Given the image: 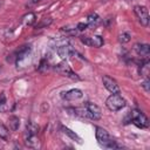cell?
<instances>
[{
  "label": "cell",
  "instance_id": "6da1fadb",
  "mask_svg": "<svg viewBox=\"0 0 150 150\" xmlns=\"http://www.w3.org/2000/svg\"><path fill=\"white\" fill-rule=\"evenodd\" d=\"M95 137H96V141L105 146V148H109V149H114V148H120V145L112 141L108 134V131L105 129H103L102 127H96V131H95Z\"/></svg>",
  "mask_w": 150,
  "mask_h": 150
},
{
  "label": "cell",
  "instance_id": "7a4b0ae2",
  "mask_svg": "<svg viewBox=\"0 0 150 150\" xmlns=\"http://www.w3.org/2000/svg\"><path fill=\"white\" fill-rule=\"evenodd\" d=\"M105 105L110 111H118L125 107V100L120 95V93L111 94L105 100Z\"/></svg>",
  "mask_w": 150,
  "mask_h": 150
},
{
  "label": "cell",
  "instance_id": "3957f363",
  "mask_svg": "<svg viewBox=\"0 0 150 150\" xmlns=\"http://www.w3.org/2000/svg\"><path fill=\"white\" fill-rule=\"evenodd\" d=\"M129 117H130V122L132 124H135L136 127L141 128V129H144L149 125V121H148V117L139 110L137 109H134L130 111L129 114Z\"/></svg>",
  "mask_w": 150,
  "mask_h": 150
},
{
  "label": "cell",
  "instance_id": "277c9868",
  "mask_svg": "<svg viewBox=\"0 0 150 150\" xmlns=\"http://www.w3.org/2000/svg\"><path fill=\"white\" fill-rule=\"evenodd\" d=\"M134 13L135 15L137 16L139 23L144 27H146L149 25V12H148V8L145 6H141V5H137L134 7Z\"/></svg>",
  "mask_w": 150,
  "mask_h": 150
},
{
  "label": "cell",
  "instance_id": "5b68a950",
  "mask_svg": "<svg viewBox=\"0 0 150 150\" xmlns=\"http://www.w3.org/2000/svg\"><path fill=\"white\" fill-rule=\"evenodd\" d=\"M87 110V115H88V118L90 120H94V121H97L101 118L102 116V112H101V108L95 104V103H91V102H86L84 105H83Z\"/></svg>",
  "mask_w": 150,
  "mask_h": 150
},
{
  "label": "cell",
  "instance_id": "8992f818",
  "mask_svg": "<svg viewBox=\"0 0 150 150\" xmlns=\"http://www.w3.org/2000/svg\"><path fill=\"white\" fill-rule=\"evenodd\" d=\"M55 70H56L59 74H61V75H63V76H67V77H69V79H71V80H80V77L71 70V68H70L66 62H61V63L56 64V66H55Z\"/></svg>",
  "mask_w": 150,
  "mask_h": 150
},
{
  "label": "cell",
  "instance_id": "52a82bcc",
  "mask_svg": "<svg viewBox=\"0 0 150 150\" xmlns=\"http://www.w3.org/2000/svg\"><path fill=\"white\" fill-rule=\"evenodd\" d=\"M81 42L84 43L86 46H89V47H95V48H98L103 45V38L100 36V35H94V36H81L80 38Z\"/></svg>",
  "mask_w": 150,
  "mask_h": 150
},
{
  "label": "cell",
  "instance_id": "ba28073f",
  "mask_svg": "<svg viewBox=\"0 0 150 150\" xmlns=\"http://www.w3.org/2000/svg\"><path fill=\"white\" fill-rule=\"evenodd\" d=\"M102 81H103V84H104V87H105V89H107L108 91H110L111 94H117V93H120V87H118L117 82H116L112 77H110L109 75H104V76L102 77Z\"/></svg>",
  "mask_w": 150,
  "mask_h": 150
},
{
  "label": "cell",
  "instance_id": "9c48e42d",
  "mask_svg": "<svg viewBox=\"0 0 150 150\" xmlns=\"http://www.w3.org/2000/svg\"><path fill=\"white\" fill-rule=\"evenodd\" d=\"M83 96V93L82 90L77 89V88H74V89H69L67 91H63L61 93V97L66 101H75V100H80L82 98Z\"/></svg>",
  "mask_w": 150,
  "mask_h": 150
},
{
  "label": "cell",
  "instance_id": "30bf717a",
  "mask_svg": "<svg viewBox=\"0 0 150 150\" xmlns=\"http://www.w3.org/2000/svg\"><path fill=\"white\" fill-rule=\"evenodd\" d=\"M135 52L137 53L138 56H141L143 60H148L150 55V47L148 43H136L134 46Z\"/></svg>",
  "mask_w": 150,
  "mask_h": 150
},
{
  "label": "cell",
  "instance_id": "8fae6325",
  "mask_svg": "<svg viewBox=\"0 0 150 150\" xmlns=\"http://www.w3.org/2000/svg\"><path fill=\"white\" fill-rule=\"evenodd\" d=\"M56 53L59 54V56L62 59V60H66L67 57H69L71 54H74V50L73 48L69 46V45H61V46H57L56 48Z\"/></svg>",
  "mask_w": 150,
  "mask_h": 150
},
{
  "label": "cell",
  "instance_id": "7c38bea8",
  "mask_svg": "<svg viewBox=\"0 0 150 150\" xmlns=\"http://www.w3.org/2000/svg\"><path fill=\"white\" fill-rule=\"evenodd\" d=\"M61 130H62V132L64 134V135H67L69 138H71L73 141H76L77 143H82V139H81V137L77 135V134H75V131H73V130H70L69 128H67V127H61Z\"/></svg>",
  "mask_w": 150,
  "mask_h": 150
},
{
  "label": "cell",
  "instance_id": "4fadbf2b",
  "mask_svg": "<svg viewBox=\"0 0 150 150\" xmlns=\"http://www.w3.org/2000/svg\"><path fill=\"white\" fill-rule=\"evenodd\" d=\"M25 144L29 148H38L39 146V138L36 137V135H27Z\"/></svg>",
  "mask_w": 150,
  "mask_h": 150
},
{
  "label": "cell",
  "instance_id": "5bb4252c",
  "mask_svg": "<svg viewBox=\"0 0 150 150\" xmlns=\"http://www.w3.org/2000/svg\"><path fill=\"white\" fill-rule=\"evenodd\" d=\"M98 22H100V16L96 13H90L87 16V25H88V27H95V26H97Z\"/></svg>",
  "mask_w": 150,
  "mask_h": 150
},
{
  "label": "cell",
  "instance_id": "9a60e30c",
  "mask_svg": "<svg viewBox=\"0 0 150 150\" xmlns=\"http://www.w3.org/2000/svg\"><path fill=\"white\" fill-rule=\"evenodd\" d=\"M8 123H9V129L12 130V131H15V130H18L19 129V127H20V118L18 117V116H11L9 118H8Z\"/></svg>",
  "mask_w": 150,
  "mask_h": 150
},
{
  "label": "cell",
  "instance_id": "2e32d148",
  "mask_svg": "<svg viewBox=\"0 0 150 150\" xmlns=\"http://www.w3.org/2000/svg\"><path fill=\"white\" fill-rule=\"evenodd\" d=\"M39 132V125L34 122H28L26 124V134L27 135H38Z\"/></svg>",
  "mask_w": 150,
  "mask_h": 150
},
{
  "label": "cell",
  "instance_id": "e0dca14e",
  "mask_svg": "<svg viewBox=\"0 0 150 150\" xmlns=\"http://www.w3.org/2000/svg\"><path fill=\"white\" fill-rule=\"evenodd\" d=\"M35 20H36V16H35L34 13H27L26 15L22 16V23L26 25V26L33 25L35 22Z\"/></svg>",
  "mask_w": 150,
  "mask_h": 150
},
{
  "label": "cell",
  "instance_id": "ac0fdd59",
  "mask_svg": "<svg viewBox=\"0 0 150 150\" xmlns=\"http://www.w3.org/2000/svg\"><path fill=\"white\" fill-rule=\"evenodd\" d=\"M0 138L4 141H7L9 138V130L4 123H0Z\"/></svg>",
  "mask_w": 150,
  "mask_h": 150
},
{
  "label": "cell",
  "instance_id": "d6986e66",
  "mask_svg": "<svg viewBox=\"0 0 150 150\" xmlns=\"http://www.w3.org/2000/svg\"><path fill=\"white\" fill-rule=\"evenodd\" d=\"M8 110V104H7V98L5 93L0 95V112H6Z\"/></svg>",
  "mask_w": 150,
  "mask_h": 150
},
{
  "label": "cell",
  "instance_id": "ffe728a7",
  "mask_svg": "<svg viewBox=\"0 0 150 150\" xmlns=\"http://www.w3.org/2000/svg\"><path fill=\"white\" fill-rule=\"evenodd\" d=\"M130 38H131V35H130L129 33L124 32V33H122V34L118 35V41H120L121 43H127V42L130 41Z\"/></svg>",
  "mask_w": 150,
  "mask_h": 150
},
{
  "label": "cell",
  "instance_id": "44dd1931",
  "mask_svg": "<svg viewBox=\"0 0 150 150\" xmlns=\"http://www.w3.org/2000/svg\"><path fill=\"white\" fill-rule=\"evenodd\" d=\"M50 22H52V19H50V18H48V20H47V19H43L40 23L36 25V28H41V27H43V26H48Z\"/></svg>",
  "mask_w": 150,
  "mask_h": 150
},
{
  "label": "cell",
  "instance_id": "7402d4cb",
  "mask_svg": "<svg viewBox=\"0 0 150 150\" xmlns=\"http://www.w3.org/2000/svg\"><path fill=\"white\" fill-rule=\"evenodd\" d=\"M143 88H144V90L148 93L149 91V80H148V77H145V80L142 82V84H141Z\"/></svg>",
  "mask_w": 150,
  "mask_h": 150
},
{
  "label": "cell",
  "instance_id": "603a6c76",
  "mask_svg": "<svg viewBox=\"0 0 150 150\" xmlns=\"http://www.w3.org/2000/svg\"><path fill=\"white\" fill-rule=\"evenodd\" d=\"M87 27H88V25H87V23H83V22H80V23H77V26H76V28H77L79 30H84Z\"/></svg>",
  "mask_w": 150,
  "mask_h": 150
},
{
  "label": "cell",
  "instance_id": "cb8c5ba5",
  "mask_svg": "<svg viewBox=\"0 0 150 150\" xmlns=\"http://www.w3.org/2000/svg\"><path fill=\"white\" fill-rule=\"evenodd\" d=\"M41 0H30V4H39Z\"/></svg>",
  "mask_w": 150,
  "mask_h": 150
},
{
  "label": "cell",
  "instance_id": "d4e9b609",
  "mask_svg": "<svg viewBox=\"0 0 150 150\" xmlns=\"http://www.w3.org/2000/svg\"><path fill=\"white\" fill-rule=\"evenodd\" d=\"M1 5H2V2H1V1H0V7H1Z\"/></svg>",
  "mask_w": 150,
  "mask_h": 150
},
{
  "label": "cell",
  "instance_id": "484cf974",
  "mask_svg": "<svg viewBox=\"0 0 150 150\" xmlns=\"http://www.w3.org/2000/svg\"><path fill=\"white\" fill-rule=\"evenodd\" d=\"M0 69H1V64H0Z\"/></svg>",
  "mask_w": 150,
  "mask_h": 150
}]
</instances>
